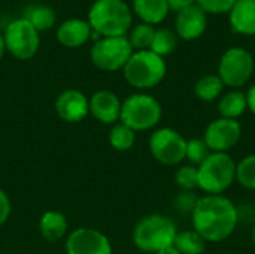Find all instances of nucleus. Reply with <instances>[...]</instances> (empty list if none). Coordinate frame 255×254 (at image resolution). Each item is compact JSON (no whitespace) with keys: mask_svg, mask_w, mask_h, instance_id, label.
Here are the masks:
<instances>
[{"mask_svg":"<svg viewBox=\"0 0 255 254\" xmlns=\"http://www.w3.org/2000/svg\"><path fill=\"white\" fill-rule=\"evenodd\" d=\"M131 54L133 48L126 36L102 37L93 45L90 51V57L94 66L108 72L124 69Z\"/></svg>","mask_w":255,"mask_h":254,"instance_id":"obj_7","label":"nucleus"},{"mask_svg":"<svg viewBox=\"0 0 255 254\" xmlns=\"http://www.w3.org/2000/svg\"><path fill=\"white\" fill-rule=\"evenodd\" d=\"M178 235L172 219L161 214H151L137 222L133 231L134 246L145 253H158L172 247Z\"/></svg>","mask_w":255,"mask_h":254,"instance_id":"obj_3","label":"nucleus"},{"mask_svg":"<svg viewBox=\"0 0 255 254\" xmlns=\"http://www.w3.org/2000/svg\"><path fill=\"white\" fill-rule=\"evenodd\" d=\"M206 27H208L206 12L200 6L193 4V6L178 12L176 33L182 39H185V40L196 39V37L203 34Z\"/></svg>","mask_w":255,"mask_h":254,"instance_id":"obj_15","label":"nucleus"},{"mask_svg":"<svg viewBox=\"0 0 255 254\" xmlns=\"http://www.w3.org/2000/svg\"><path fill=\"white\" fill-rule=\"evenodd\" d=\"M176 46V36L172 30L169 28H161V30H155L154 34V40L152 45L149 48V51L155 52L157 55L163 57L170 54Z\"/></svg>","mask_w":255,"mask_h":254,"instance_id":"obj_27","label":"nucleus"},{"mask_svg":"<svg viewBox=\"0 0 255 254\" xmlns=\"http://www.w3.org/2000/svg\"><path fill=\"white\" fill-rule=\"evenodd\" d=\"M131 10L124 0H96L88 12V22L99 36H126L131 27Z\"/></svg>","mask_w":255,"mask_h":254,"instance_id":"obj_2","label":"nucleus"},{"mask_svg":"<svg viewBox=\"0 0 255 254\" xmlns=\"http://www.w3.org/2000/svg\"><path fill=\"white\" fill-rule=\"evenodd\" d=\"M196 1L197 6H200L205 12L221 13V12H230L238 0H196Z\"/></svg>","mask_w":255,"mask_h":254,"instance_id":"obj_30","label":"nucleus"},{"mask_svg":"<svg viewBox=\"0 0 255 254\" xmlns=\"http://www.w3.org/2000/svg\"><path fill=\"white\" fill-rule=\"evenodd\" d=\"M197 201H199V198H196V195L193 192H182L176 196L175 207L179 213H190L191 214Z\"/></svg>","mask_w":255,"mask_h":254,"instance_id":"obj_31","label":"nucleus"},{"mask_svg":"<svg viewBox=\"0 0 255 254\" xmlns=\"http://www.w3.org/2000/svg\"><path fill=\"white\" fill-rule=\"evenodd\" d=\"M155 254H181L173 246L172 247H167V249H164V250H161V252H158V253Z\"/></svg>","mask_w":255,"mask_h":254,"instance_id":"obj_36","label":"nucleus"},{"mask_svg":"<svg viewBox=\"0 0 255 254\" xmlns=\"http://www.w3.org/2000/svg\"><path fill=\"white\" fill-rule=\"evenodd\" d=\"M251 240H253V244L255 246V225L254 228H253V232H251Z\"/></svg>","mask_w":255,"mask_h":254,"instance_id":"obj_37","label":"nucleus"},{"mask_svg":"<svg viewBox=\"0 0 255 254\" xmlns=\"http://www.w3.org/2000/svg\"><path fill=\"white\" fill-rule=\"evenodd\" d=\"M67 254H112L111 241L105 234L91 228L75 229L66 241Z\"/></svg>","mask_w":255,"mask_h":254,"instance_id":"obj_12","label":"nucleus"},{"mask_svg":"<svg viewBox=\"0 0 255 254\" xmlns=\"http://www.w3.org/2000/svg\"><path fill=\"white\" fill-rule=\"evenodd\" d=\"M123 70L124 78L130 85L146 90L158 85L163 81L166 75V63L163 57L149 49L136 51L131 54Z\"/></svg>","mask_w":255,"mask_h":254,"instance_id":"obj_5","label":"nucleus"},{"mask_svg":"<svg viewBox=\"0 0 255 254\" xmlns=\"http://www.w3.org/2000/svg\"><path fill=\"white\" fill-rule=\"evenodd\" d=\"M39 229L46 241L55 243L66 235L67 220L58 211H46L39 220Z\"/></svg>","mask_w":255,"mask_h":254,"instance_id":"obj_18","label":"nucleus"},{"mask_svg":"<svg viewBox=\"0 0 255 254\" xmlns=\"http://www.w3.org/2000/svg\"><path fill=\"white\" fill-rule=\"evenodd\" d=\"M232 27L242 34H255V0H238L230 10Z\"/></svg>","mask_w":255,"mask_h":254,"instance_id":"obj_17","label":"nucleus"},{"mask_svg":"<svg viewBox=\"0 0 255 254\" xmlns=\"http://www.w3.org/2000/svg\"><path fill=\"white\" fill-rule=\"evenodd\" d=\"M224 84L218 75H206L200 78L194 85V94L203 102H214L223 93Z\"/></svg>","mask_w":255,"mask_h":254,"instance_id":"obj_23","label":"nucleus"},{"mask_svg":"<svg viewBox=\"0 0 255 254\" xmlns=\"http://www.w3.org/2000/svg\"><path fill=\"white\" fill-rule=\"evenodd\" d=\"M134 141H136V132L123 123L115 124L109 133V142H111L112 148H115L118 151L130 150L134 145Z\"/></svg>","mask_w":255,"mask_h":254,"instance_id":"obj_24","label":"nucleus"},{"mask_svg":"<svg viewBox=\"0 0 255 254\" xmlns=\"http://www.w3.org/2000/svg\"><path fill=\"white\" fill-rule=\"evenodd\" d=\"M10 210H12V207H10V201H9V198H7V195L0 189V226L9 219V216H10Z\"/></svg>","mask_w":255,"mask_h":254,"instance_id":"obj_32","label":"nucleus"},{"mask_svg":"<svg viewBox=\"0 0 255 254\" xmlns=\"http://www.w3.org/2000/svg\"><path fill=\"white\" fill-rule=\"evenodd\" d=\"M175 181L182 192H193L194 189L199 187L197 166H194V165L181 166L175 174Z\"/></svg>","mask_w":255,"mask_h":254,"instance_id":"obj_29","label":"nucleus"},{"mask_svg":"<svg viewBox=\"0 0 255 254\" xmlns=\"http://www.w3.org/2000/svg\"><path fill=\"white\" fill-rule=\"evenodd\" d=\"M93 28L88 21L81 18H70L60 24L57 28V40L67 48H78L88 42Z\"/></svg>","mask_w":255,"mask_h":254,"instance_id":"obj_16","label":"nucleus"},{"mask_svg":"<svg viewBox=\"0 0 255 254\" xmlns=\"http://www.w3.org/2000/svg\"><path fill=\"white\" fill-rule=\"evenodd\" d=\"M247 105H248V109L255 115V84L247 93Z\"/></svg>","mask_w":255,"mask_h":254,"instance_id":"obj_34","label":"nucleus"},{"mask_svg":"<svg viewBox=\"0 0 255 254\" xmlns=\"http://www.w3.org/2000/svg\"><path fill=\"white\" fill-rule=\"evenodd\" d=\"M4 52H6V45H4V37H3V34L0 33V60L3 58V55H4Z\"/></svg>","mask_w":255,"mask_h":254,"instance_id":"obj_35","label":"nucleus"},{"mask_svg":"<svg viewBox=\"0 0 255 254\" xmlns=\"http://www.w3.org/2000/svg\"><path fill=\"white\" fill-rule=\"evenodd\" d=\"M254 72L253 55L242 48H230L221 57L218 76L224 85L232 88H239L245 85Z\"/></svg>","mask_w":255,"mask_h":254,"instance_id":"obj_10","label":"nucleus"},{"mask_svg":"<svg viewBox=\"0 0 255 254\" xmlns=\"http://www.w3.org/2000/svg\"><path fill=\"white\" fill-rule=\"evenodd\" d=\"M149 151L157 162L166 166H175L185 160L187 139L175 129L161 127L151 135Z\"/></svg>","mask_w":255,"mask_h":254,"instance_id":"obj_9","label":"nucleus"},{"mask_svg":"<svg viewBox=\"0 0 255 254\" xmlns=\"http://www.w3.org/2000/svg\"><path fill=\"white\" fill-rule=\"evenodd\" d=\"M163 115L160 102L143 93L131 94L121 103L120 121L134 132L149 130L155 127Z\"/></svg>","mask_w":255,"mask_h":254,"instance_id":"obj_6","label":"nucleus"},{"mask_svg":"<svg viewBox=\"0 0 255 254\" xmlns=\"http://www.w3.org/2000/svg\"><path fill=\"white\" fill-rule=\"evenodd\" d=\"M58 117L67 123H78L90 112V100L78 90H66L55 100Z\"/></svg>","mask_w":255,"mask_h":254,"instance_id":"obj_13","label":"nucleus"},{"mask_svg":"<svg viewBox=\"0 0 255 254\" xmlns=\"http://www.w3.org/2000/svg\"><path fill=\"white\" fill-rule=\"evenodd\" d=\"M211 154V150L209 147L206 145L205 139L203 138H193L190 141H187V151H185V159L194 165V166H199L202 165L206 157Z\"/></svg>","mask_w":255,"mask_h":254,"instance_id":"obj_28","label":"nucleus"},{"mask_svg":"<svg viewBox=\"0 0 255 254\" xmlns=\"http://www.w3.org/2000/svg\"><path fill=\"white\" fill-rule=\"evenodd\" d=\"M90 114L103 124H114L120 120L121 102L112 91L100 90L90 99Z\"/></svg>","mask_w":255,"mask_h":254,"instance_id":"obj_14","label":"nucleus"},{"mask_svg":"<svg viewBox=\"0 0 255 254\" xmlns=\"http://www.w3.org/2000/svg\"><path fill=\"white\" fill-rule=\"evenodd\" d=\"M242 138V126L238 120L217 118L205 130L203 139L211 153H229Z\"/></svg>","mask_w":255,"mask_h":254,"instance_id":"obj_11","label":"nucleus"},{"mask_svg":"<svg viewBox=\"0 0 255 254\" xmlns=\"http://www.w3.org/2000/svg\"><path fill=\"white\" fill-rule=\"evenodd\" d=\"M194 1L196 0H167V6H169V9H172L175 12H181V10L193 6Z\"/></svg>","mask_w":255,"mask_h":254,"instance_id":"obj_33","label":"nucleus"},{"mask_svg":"<svg viewBox=\"0 0 255 254\" xmlns=\"http://www.w3.org/2000/svg\"><path fill=\"white\" fill-rule=\"evenodd\" d=\"M133 7L145 24L161 22L169 12L167 0H133Z\"/></svg>","mask_w":255,"mask_h":254,"instance_id":"obj_19","label":"nucleus"},{"mask_svg":"<svg viewBox=\"0 0 255 254\" xmlns=\"http://www.w3.org/2000/svg\"><path fill=\"white\" fill-rule=\"evenodd\" d=\"M236 181L248 190H255V154L236 163Z\"/></svg>","mask_w":255,"mask_h":254,"instance_id":"obj_26","label":"nucleus"},{"mask_svg":"<svg viewBox=\"0 0 255 254\" xmlns=\"http://www.w3.org/2000/svg\"><path fill=\"white\" fill-rule=\"evenodd\" d=\"M24 19H27L37 31H43L55 24V12L45 4H31L25 9Z\"/></svg>","mask_w":255,"mask_h":254,"instance_id":"obj_21","label":"nucleus"},{"mask_svg":"<svg viewBox=\"0 0 255 254\" xmlns=\"http://www.w3.org/2000/svg\"><path fill=\"white\" fill-rule=\"evenodd\" d=\"M206 241L196 231L178 232L173 247L181 254H203L206 250Z\"/></svg>","mask_w":255,"mask_h":254,"instance_id":"obj_22","label":"nucleus"},{"mask_svg":"<svg viewBox=\"0 0 255 254\" xmlns=\"http://www.w3.org/2000/svg\"><path fill=\"white\" fill-rule=\"evenodd\" d=\"M239 213L236 205L223 195H206L199 198L191 223L206 243H223L229 240L238 228Z\"/></svg>","mask_w":255,"mask_h":254,"instance_id":"obj_1","label":"nucleus"},{"mask_svg":"<svg viewBox=\"0 0 255 254\" xmlns=\"http://www.w3.org/2000/svg\"><path fill=\"white\" fill-rule=\"evenodd\" d=\"M247 109H248L247 94L242 91L226 93L218 102V112H220V117L223 118L238 120Z\"/></svg>","mask_w":255,"mask_h":254,"instance_id":"obj_20","label":"nucleus"},{"mask_svg":"<svg viewBox=\"0 0 255 254\" xmlns=\"http://www.w3.org/2000/svg\"><path fill=\"white\" fill-rule=\"evenodd\" d=\"M154 34H155V30L152 28V25L143 22V24L136 25L131 30L130 37H127V39H128V42H130L133 49L145 51V49L151 48L152 40H154Z\"/></svg>","mask_w":255,"mask_h":254,"instance_id":"obj_25","label":"nucleus"},{"mask_svg":"<svg viewBox=\"0 0 255 254\" xmlns=\"http://www.w3.org/2000/svg\"><path fill=\"white\" fill-rule=\"evenodd\" d=\"M3 37L6 51L19 60L33 58L40 43L39 31L24 18H18L9 22Z\"/></svg>","mask_w":255,"mask_h":254,"instance_id":"obj_8","label":"nucleus"},{"mask_svg":"<svg viewBox=\"0 0 255 254\" xmlns=\"http://www.w3.org/2000/svg\"><path fill=\"white\" fill-rule=\"evenodd\" d=\"M199 189L208 195H223L236 181V162L229 153H211L197 166Z\"/></svg>","mask_w":255,"mask_h":254,"instance_id":"obj_4","label":"nucleus"}]
</instances>
